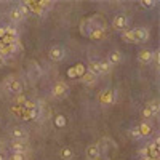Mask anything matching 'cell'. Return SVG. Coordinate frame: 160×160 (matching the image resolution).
Wrapping results in <instances>:
<instances>
[{
    "instance_id": "d6a6232c",
    "label": "cell",
    "mask_w": 160,
    "mask_h": 160,
    "mask_svg": "<svg viewBox=\"0 0 160 160\" xmlns=\"http://www.w3.org/2000/svg\"><path fill=\"white\" fill-rule=\"evenodd\" d=\"M3 147H5V142H3L2 139H0V152H2V151H3Z\"/></svg>"
},
{
    "instance_id": "7c38bea8",
    "label": "cell",
    "mask_w": 160,
    "mask_h": 160,
    "mask_svg": "<svg viewBox=\"0 0 160 160\" xmlns=\"http://www.w3.org/2000/svg\"><path fill=\"white\" fill-rule=\"evenodd\" d=\"M122 61H123V56H122V53H120V51H117V50L111 51L109 56H107V62H109L111 66H117V64H120Z\"/></svg>"
},
{
    "instance_id": "8fae6325",
    "label": "cell",
    "mask_w": 160,
    "mask_h": 160,
    "mask_svg": "<svg viewBox=\"0 0 160 160\" xmlns=\"http://www.w3.org/2000/svg\"><path fill=\"white\" fill-rule=\"evenodd\" d=\"M152 56H154L152 50H141L138 53V61L141 62V64H151V62H152Z\"/></svg>"
},
{
    "instance_id": "2e32d148",
    "label": "cell",
    "mask_w": 160,
    "mask_h": 160,
    "mask_svg": "<svg viewBox=\"0 0 160 160\" xmlns=\"http://www.w3.org/2000/svg\"><path fill=\"white\" fill-rule=\"evenodd\" d=\"M8 16H10V21H11V22H21L22 19H24V16L21 15V11L18 10V7H16V8H11Z\"/></svg>"
},
{
    "instance_id": "f1b7e54d",
    "label": "cell",
    "mask_w": 160,
    "mask_h": 160,
    "mask_svg": "<svg viewBox=\"0 0 160 160\" xmlns=\"http://www.w3.org/2000/svg\"><path fill=\"white\" fill-rule=\"evenodd\" d=\"M18 10L21 11V15H22V16H24V18H26V16H27V13H31V11H29V10H27V7H26V5H24V3H21V5H19V7H18Z\"/></svg>"
},
{
    "instance_id": "4fadbf2b",
    "label": "cell",
    "mask_w": 160,
    "mask_h": 160,
    "mask_svg": "<svg viewBox=\"0 0 160 160\" xmlns=\"http://www.w3.org/2000/svg\"><path fill=\"white\" fill-rule=\"evenodd\" d=\"M87 157L88 160H98L101 157V154H99V146L98 144H90L87 147Z\"/></svg>"
},
{
    "instance_id": "d4e9b609",
    "label": "cell",
    "mask_w": 160,
    "mask_h": 160,
    "mask_svg": "<svg viewBox=\"0 0 160 160\" xmlns=\"http://www.w3.org/2000/svg\"><path fill=\"white\" fill-rule=\"evenodd\" d=\"M99 64H101V71H102V74H109V72L112 71V66H111L107 61H99Z\"/></svg>"
},
{
    "instance_id": "d590c367",
    "label": "cell",
    "mask_w": 160,
    "mask_h": 160,
    "mask_svg": "<svg viewBox=\"0 0 160 160\" xmlns=\"http://www.w3.org/2000/svg\"><path fill=\"white\" fill-rule=\"evenodd\" d=\"M0 160H7V157H5V154L0 152Z\"/></svg>"
},
{
    "instance_id": "f546056e",
    "label": "cell",
    "mask_w": 160,
    "mask_h": 160,
    "mask_svg": "<svg viewBox=\"0 0 160 160\" xmlns=\"http://www.w3.org/2000/svg\"><path fill=\"white\" fill-rule=\"evenodd\" d=\"M158 2H142V7H157Z\"/></svg>"
},
{
    "instance_id": "83f0119b",
    "label": "cell",
    "mask_w": 160,
    "mask_h": 160,
    "mask_svg": "<svg viewBox=\"0 0 160 160\" xmlns=\"http://www.w3.org/2000/svg\"><path fill=\"white\" fill-rule=\"evenodd\" d=\"M130 135H131V138H133V139H141V135H139V130H138V127L130 128Z\"/></svg>"
},
{
    "instance_id": "ffe728a7",
    "label": "cell",
    "mask_w": 160,
    "mask_h": 160,
    "mask_svg": "<svg viewBox=\"0 0 160 160\" xmlns=\"http://www.w3.org/2000/svg\"><path fill=\"white\" fill-rule=\"evenodd\" d=\"M38 5H40V10L43 11V15H47L50 10H53L55 2H38Z\"/></svg>"
},
{
    "instance_id": "44dd1931",
    "label": "cell",
    "mask_w": 160,
    "mask_h": 160,
    "mask_svg": "<svg viewBox=\"0 0 160 160\" xmlns=\"http://www.w3.org/2000/svg\"><path fill=\"white\" fill-rule=\"evenodd\" d=\"M122 38L125 40V42L136 43V42H135V37H133V31H123V32H122Z\"/></svg>"
},
{
    "instance_id": "9a60e30c",
    "label": "cell",
    "mask_w": 160,
    "mask_h": 160,
    "mask_svg": "<svg viewBox=\"0 0 160 160\" xmlns=\"http://www.w3.org/2000/svg\"><path fill=\"white\" fill-rule=\"evenodd\" d=\"M88 72H91V74H93V75H96V77L102 75V71H101V64H99V61H90Z\"/></svg>"
},
{
    "instance_id": "8992f818",
    "label": "cell",
    "mask_w": 160,
    "mask_h": 160,
    "mask_svg": "<svg viewBox=\"0 0 160 160\" xmlns=\"http://www.w3.org/2000/svg\"><path fill=\"white\" fill-rule=\"evenodd\" d=\"M69 93V87H67V83L64 82H58L51 90V95L55 96V98H64V96Z\"/></svg>"
},
{
    "instance_id": "9c48e42d",
    "label": "cell",
    "mask_w": 160,
    "mask_h": 160,
    "mask_svg": "<svg viewBox=\"0 0 160 160\" xmlns=\"http://www.w3.org/2000/svg\"><path fill=\"white\" fill-rule=\"evenodd\" d=\"M99 101H101V104H106V106L114 104L115 95H114V91H111V90H104L102 93H99Z\"/></svg>"
},
{
    "instance_id": "603a6c76",
    "label": "cell",
    "mask_w": 160,
    "mask_h": 160,
    "mask_svg": "<svg viewBox=\"0 0 160 160\" xmlns=\"http://www.w3.org/2000/svg\"><path fill=\"white\" fill-rule=\"evenodd\" d=\"M66 117L64 115H56V118H55V125L58 128H64V125H66Z\"/></svg>"
},
{
    "instance_id": "d6986e66",
    "label": "cell",
    "mask_w": 160,
    "mask_h": 160,
    "mask_svg": "<svg viewBox=\"0 0 160 160\" xmlns=\"http://www.w3.org/2000/svg\"><path fill=\"white\" fill-rule=\"evenodd\" d=\"M5 35L11 38H18V29L15 26H5Z\"/></svg>"
},
{
    "instance_id": "484cf974",
    "label": "cell",
    "mask_w": 160,
    "mask_h": 160,
    "mask_svg": "<svg viewBox=\"0 0 160 160\" xmlns=\"http://www.w3.org/2000/svg\"><path fill=\"white\" fill-rule=\"evenodd\" d=\"M7 160H26V154H18V152H13L10 154V157Z\"/></svg>"
},
{
    "instance_id": "52a82bcc",
    "label": "cell",
    "mask_w": 160,
    "mask_h": 160,
    "mask_svg": "<svg viewBox=\"0 0 160 160\" xmlns=\"http://www.w3.org/2000/svg\"><path fill=\"white\" fill-rule=\"evenodd\" d=\"M42 67H40L37 62H31L29 66V77H31V82H37V80L42 77Z\"/></svg>"
},
{
    "instance_id": "4316f807",
    "label": "cell",
    "mask_w": 160,
    "mask_h": 160,
    "mask_svg": "<svg viewBox=\"0 0 160 160\" xmlns=\"http://www.w3.org/2000/svg\"><path fill=\"white\" fill-rule=\"evenodd\" d=\"M147 107L154 112V115H157V114H158V102L157 101H151L149 104H147Z\"/></svg>"
},
{
    "instance_id": "277c9868",
    "label": "cell",
    "mask_w": 160,
    "mask_h": 160,
    "mask_svg": "<svg viewBox=\"0 0 160 160\" xmlns=\"http://www.w3.org/2000/svg\"><path fill=\"white\" fill-rule=\"evenodd\" d=\"M10 136L13 138V141H26L29 138V131L22 127H15L13 130H10Z\"/></svg>"
},
{
    "instance_id": "74e56055",
    "label": "cell",
    "mask_w": 160,
    "mask_h": 160,
    "mask_svg": "<svg viewBox=\"0 0 160 160\" xmlns=\"http://www.w3.org/2000/svg\"><path fill=\"white\" fill-rule=\"evenodd\" d=\"M0 123H2V118H0Z\"/></svg>"
},
{
    "instance_id": "7a4b0ae2",
    "label": "cell",
    "mask_w": 160,
    "mask_h": 160,
    "mask_svg": "<svg viewBox=\"0 0 160 160\" xmlns=\"http://www.w3.org/2000/svg\"><path fill=\"white\" fill-rule=\"evenodd\" d=\"M131 31H133V37L136 43H144L149 40V29H146V27H136V29H131Z\"/></svg>"
},
{
    "instance_id": "8d00e7d4",
    "label": "cell",
    "mask_w": 160,
    "mask_h": 160,
    "mask_svg": "<svg viewBox=\"0 0 160 160\" xmlns=\"http://www.w3.org/2000/svg\"><path fill=\"white\" fill-rule=\"evenodd\" d=\"M3 47V43H2V40H0V48H2Z\"/></svg>"
},
{
    "instance_id": "3957f363",
    "label": "cell",
    "mask_w": 160,
    "mask_h": 160,
    "mask_svg": "<svg viewBox=\"0 0 160 160\" xmlns=\"http://www.w3.org/2000/svg\"><path fill=\"white\" fill-rule=\"evenodd\" d=\"M48 56H50L51 61H62L66 58V50L62 47H59V45H55V47L50 48Z\"/></svg>"
},
{
    "instance_id": "e575fe53",
    "label": "cell",
    "mask_w": 160,
    "mask_h": 160,
    "mask_svg": "<svg viewBox=\"0 0 160 160\" xmlns=\"http://www.w3.org/2000/svg\"><path fill=\"white\" fill-rule=\"evenodd\" d=\"M139 160H157V158H151V157H141Z\"/></svg>"
},
{
    "instance_id": "836d02e7",
    "label": "cell",
    "mask_w": 160,
    "mask_h": 160,
    "mask_svg": "<svg viewBox=\"0 0 160 160\" xmlns=\"http://www.w3.org/2000/svg\"><path fill=\"white\" fill-rule=\"evenodd\" d=\"M3 66H5V59H3V58H0V69H2Z\"/></svg>"
},
{
    "instance_id": "ac0fdd59",
    "label": "cell",
    "mask_w": 160,
    "mask_h": 160,
    "mask_svg": "<svg viewBox=\"0 0 160 160\" xmlns=\"http://www.w3.org/2000/svg\"><path fill=\"white\" fill-rule=\"evenodd\" d=\"M90 38H93V40H101V38H104L106 37V31H99V29H93L90 32Z\"/></svg>"
},
{
    "instance_id": "7402d4cb",
    "label": "cell",
    "mask_w": 160,
    "mask_h": 160,
    "mask_svg": "<svg viewBox=\"0 0 160 160\" xmlns=\"http://www.w3.org/2000/svg\"><path fill=\"white\" fill-rule=\"evenodd\" d=\"M141 117H142V118H144V120H151V118L154 117V112H152V111L149 109V107H147V106H146V107H144V109H142V111H141Z\"/></svg>"
},
{
    "instance_id": "4dcf8cb0",
    "label": "cell",
    "mask_w": 160,
    "mask_h": 160,
    "mask_svg": "<svg viewBox=\"0 0 160 160\" xmlns=\"http://www.w3.org/2000/svg\"><path fill=\"white\" fill-rule=\"evenodd\" d=\"M67 75H69V77H72V78L75 77V71H74V67H71V69L67 71Z\"/></svg>"
},
{
    "instance_id": "1f68e13d",
    "label": "cell",
    "mask_w": 160,
    "mask_h": 160,
    "mask_svg": "<svg viewBox=\"0 0 160 160\" xmlns=\"http://www.w3.org/2000/svg\"><path fill=\"white\" fill-rule=\"evenodd\" d=\"M5 37V27H0V38Z\"/></svg>"
},
{
    "instance_id": "cb8c5ba5",
    "label": "cell",
    "mask_w": 160,
    "mask_h": 160,
    "mask_svg": "<svg viewBox=\"0 0 160 160\" xmlns=\"http://www.w3.org/2000/svg\"><path fill=\"white\" fill-rule=\"evenodd\" d=\"M74 71H75V77H78V78L82 77L85 72H87V71H85V66H83V64H75V66H74Z\"/></svg>"
},
{
    "instance_id": "5b68a950",
    "label": "cell",
    "mask_w": 160,
    "mask_h": 160,
    "mask_svg": "<svg viewBox=\"0 0 160 160\" xmlns=\"http://www.w3.org/2000/svg\"><path fill=\"white\" fill-rule=\"evenodd\" d=\"M128 16H125V15H117L115 18H114L112 21V26H114V29H117V31H127V27H128Z\"/></svg>"
},
{
    "instance_id": "5bb4252c",
    "label": "cell",
    "mask_w": 160,
    "mask_h": 160,
    "mask_svg": "<svg viewBox=\"0 0 160 160\" xmlns=\"http://www.w3.org/2000/svg\"><path fill=\"white\" fill-rule=\"evenodd\" d=\"M80 80H82V83H83V85H87V87H91V85H95V83H96L98 77L93 75L91 72H88V71H87L82 77H80Z\"/></svg>"
},
{
    "instance_id": "ba28073f",
    "label": "cell",
    "mask_w": 160,
    "mask_h": 160,
    "mask_svg": "<svg viewBox=\"0 0 160 160\" xmlns=\"http://www.w3.org/2000/svg\"><path fill=\"white\" fill-rule=\"evenodd\" d=\"M138 130H139L141 138H146V136H149V135L152 133L154 125H152V122H149V120H144V122H141V123L138 125Z\"/></svg>"
},
{
    "instance_id": "e0dca14e",
    "label": "cell",
    "mask_w": 160,
    "mask_h": 160,
    "mask_svg": "<svg viewBox=\"0 0 160 160\" xmlns=\"http://www.w3.org/2000/svg\"><path fill=\"white\" fill-rule=\"evenodd\" d=\"M59 155L62 160H71L74 157V151L71 149V147H62V149L59 151Z\"/></svg>"
},
{
    "instance_id": "30bf717a",
    "label": "cell",
    "mask_w": 160,
    "mask_h": 160,
    "mask_svg": "<svg viewBox=\"0 0 160 160\" xmlns=\"http://www.w3.org/2000/svg\"><path fill=\"white\" fill-rule=\"evenodd\" d=\"M11 151L18 154H26L29 151V144L26 141H11Z\"/></svg>"
},
{
    "instance_id": "6da1fadb",
    "label": "cell",
    "mask_w": 160,
    "mask_h": 160,
    "mask_svg": "<svg viewBox=\"0 0 160 160\" xmlns=\"http://www.w3.org/2000/svg\"><path fill=\"white\" fill-rule=\"evenodd\" d=\"M3 88L7 90L8 95H13V96L21 95L22 93V82H21V80H18V78H15L13 75H10L3 82Z\"/></svg>"
}]
</instances>
